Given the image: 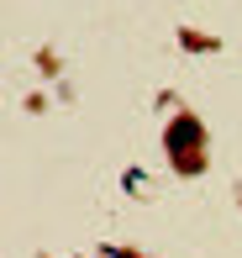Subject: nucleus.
Masks as SVG:
<instances>
[{
	"mask_svg": "<svg viewBox=\"0 0 242 258\" xmlns=\"http://www.w3.org/2000/svg\"><path fill=\"white\" fill-rule=\"evenodd\" d=\"M169 153H174L179 169H200V121L195 116H179L174 126H169Z\"/></svg>",
	"mask_w": 242,
	"mask_h": 258,
	"instance_id": "1",
	"label": "nucleus"
}]
</instances>
